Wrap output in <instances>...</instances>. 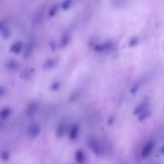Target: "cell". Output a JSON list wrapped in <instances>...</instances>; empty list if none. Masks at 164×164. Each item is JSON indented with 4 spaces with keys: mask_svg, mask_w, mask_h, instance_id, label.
Listing matches in <instances>:
<instances>
[{
    "mask_svg": "<svg viewBox=\"0 0 164 164\" xmlns=\"http://www.w3.org/2000/svg\"><path fill=\"white\" fill-rule=\"evenodd\" d=\"M89 144L96 155L98 157L103 155L104 152L103 149L98 140L95 138H91L89 140Z\"/></svg>",
    "mask_w": 164,
    "mask_h": 164,
    "instance_id": "obj_1",
    "label": "cell"
},
{
    "mask_svg": "<svg viewBox=\"0 0 164 164\" xmlns=\"http://www.w3.org/2000/svg\"><path fill=\"white\" fill-rule=\"evenodd\" d=\"M11 34V30L5 20H0V35L4 40L8 39Z\"/></svg>",
    "mask_w": 164,
    "mask_h": 164,
    "instance_id": "obj_2",
    "label": "cell"
},
{
    "mask_svg": "<svg viewBox=\"0 0 164 164\" xmlns=\"http://www.w3.org/2000/svg\"><path fill=\"white\" fill-rule=\"evenodd\" d=\"M154 147V142L151 140L144 146L142 151V157L143 158H146L150 154Z\"/></svg>",
    "mask_w": 164,
    "mask_h": 164,
    "instance_id": "obj_3",
    "label": "cell"
},
{
    "mask_svg": "<svg viewBox=\"0 0 164 164\" xmlns=\"http://www.w3.org/2000/svg\"><path fill=\"white\" fill-rule=\"evenodd\" d=\"M22 43L20 41H17L13 44L10 48V51L15 54H18L22 49Z\"/></svg>",
    "mask_w": 164,
    "mask_h": 164,
    "instance_id": "obj_4",
    "label": "cell"
},
{
    "mask_svg": "<svg viewBox=\"0 0 164 164\" xmlns=\"http://www.w3.org/2000/svg\"><path fill=\"white\" fill-rule=\"evenodd\" d=\"M147 106H148V102L146 101L143 102L142 103L140 104L139 106H138L135 109L134 111V115H137L141 113L143 111L146 109Z\"/></svg>",
    "mask_w": 164,
    "mask_h": 164,
    "instance_id": "obj_5",
    "label": "cell"
},
{
    "mask_svg": "<svg viewBox=\"0 0 164 164\" xmlns=\"http://www.w3.org/2000/svg\"><path fill=\"white\" fill-rule=\"evenodd\" d=\"M75 159L78 163L82 164L85 160V157L83 152L81 150H78L75 154Z\"/></svg>",
    "mask_w": 164,
    "mask_h": 164,
    "instance_id": "obj_6",
    "label": "cell"
},
{
    "mask_svg": "<svg viewBox=\"0 0 164 164\" xmlns=\"http://www.w3.org/2000/svg\"><path fill=\"white\" fill-rule=\"evenodd\" d=\"M78 129L79 128L78 125H75L72 127L70 132L69 138L70 139L73 140L77 138L78 135Z\"/></svg>",
    "mask_w": 164,
    "mask_h": 164,
    "instance_id": "obj_7",
    "label": "cell"
},
{
    "mask_svg": "<svg viewBox=\"0 0 164 164\" xmlns=\"http://www.w3.org/2000/svg\"><path fill=\"white\" fill-rule=\"evenodd\" d=\"M69 35H67V34H64L60 40V47L61 48L65 47L69 43Z\"/></svg>",
    "mask_w": 164,
    "mask_h": 164,
    "instance_id": "obj_8",
    "label": "cell"
},
{
    "mask_svg": "<svg viewBox=\"0 0 164 164\" xmlns=\"http://www.w3.org/2000/svg\"><path fill=\"white\" fill-rule=\"evenodd\" d=\"M143 111L140 114L139 117V120L140 121H142L148 118L151 115V112L148 110L146 109V111Z\"/></svg>",
    "mask_w": 164,
    "mask_h": 164,
    "instance_id": "obj_9",
    "label": "cell"
},
{
    "mask_svg": "<svg viewBox=\"0 0 164 164\" xmlns=\"http://www.w3.org/2000/svg\"><path fill=\"white\" fill-rule=\"evenodd\" d=\"M58 11V5L55 4L50 8V10L49 11V16L51 18L55 16L57 14V12Z\"/></svg>",
    "mask_w": 164,
    "mask_h": 164,
    "instance_id": "obj_10",
    "label": "cell"
},
{
    "mask_svg": "<svg viewBox=\"0 0 164 164\" xmlns=\"http://www.w3.org/2000/svg\"><path fill=\"white\" fill-rule=\"evenodd\" d=\"M33 42H30L27 44L24 51V55L25 56H27L30 55L31 51L33 50Z\"/></svg>",
    "mask_w": 164,
    "mask_h": 164,
    "instance_id": "obj_11",
    "label": "cell"
},
{
    "mask_svg": "<svg viewBox=\"0 0 164 164\" xmlns=\"http://www.w3.org/2000/svg\"><path fill=\"white\" fill-rule=\"evenodd\" d=\"M72 0H64L62 4V7L64 10H67L71 5Z\"/></svg>",
    "mask_w": 164,
    "mask_h": 164,
    "instance_id": "obj_12",
    "label": "cell"
},
{
    "mask_svg": "<svg viewBox=\"0 0 164 164\" xmlns=\"http://www.w3.org/2000/svg\"><path fill=\"white\" fill-rule=\"evenodd\" d=\"M139 88V85H138V84H136L134 85L133 87L131 89V92L132 94L135 93L138 91Z\"/></svg>",
    "mask_w": 164,
    "mask_h": 164,
    "instance_id": "obj_13",
    "label": "cell"
}]
</instances>
